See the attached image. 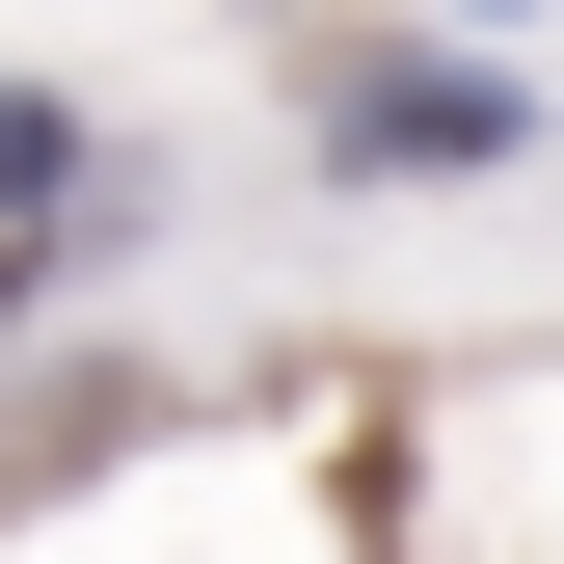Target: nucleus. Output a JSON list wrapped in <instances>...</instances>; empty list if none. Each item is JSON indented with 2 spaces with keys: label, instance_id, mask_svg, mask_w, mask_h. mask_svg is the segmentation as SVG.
Masks as SVG:
<instances>
[{
  "label": "nucleus",
  "instance_id": "obj_1",
  "mask_svg": "<svg viewBox=\"0 0 564 564\" xmlns=\"http://www.w3.org/2000/svg\"><path fill=\"white\" fill-rule=\"evenodd\" d=\"M323 162L349 188H511L538 162V82L457 54V28H377V54H323Z\"/></svg>",
  "mask_w": 564,
  "mask_h": 564
},
{
  "label": "nucleus",
  "instance_id": "obj_2",
  "mask_svg": "<svg viewBox=\"0 0 564 564\" xmlns=\"http://www.w3.org/2000/svg\"><path fill=\"white\" fill-rule=\"evenodd\" d=\"M134 188H108V108L82 82H0V242H108Z\"/></svg>",
  "mask_w": 564,
  "mask_h": 564
},
{
  "label": "nucleus",
  "instance_id": "obj_3",
  "mask_svg": "<svg viewBox=\"0 0 564 564\" xmlns=\"http://www.w3.org/2000/svg\"><path fill=\"white\" fill-rule=\"evenodd\" d=\"M403 28H457V54H484V28H538V0H403Z\"/></svg>",
  "mask_w": 564,
  "mask_h": 564
}]
</instances>
